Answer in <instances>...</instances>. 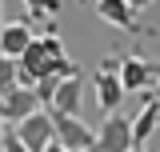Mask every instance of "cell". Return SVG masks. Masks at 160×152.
<instances>
[{"mask_svg":"<svg viewBox=\"0 0 160 152\" xmlns=\"http://www.w3.org/2000/svg\"><path fill=\"white\" fill-rule=\"evenodd\" d=\"M96 12L104 24H112V28H124V32H140L136 24V12L128 8V0H96Z\"/></svg>","mask_w":160,"mask_h":152,"instance_id":"9c48e42d","label":"cell"},{"mask_svg":"<svg viewBox=\"0 0 160 152\" xmlns=\"http://www.w3.org/2000/svg\"><path fill=\"white\" fill-rule=\"evenodd\" d=\"M128 152H144V148H128Z\"/></svg>","mask_w":160,"mask_h":152,"instance_id":"ffe728a7","label":"cell"},{"mask_svg":"<svg viewBox=\"0 0 160 152\" xmlns=\"http://www.w3.org/2000/svg\"><path fill=\"white\" fill-rule=\"evenodd\" d=\"M148 4H152V0H128V8H132V12H140V8H148Z\"/></svg>","mask_w":160,"mask_h":152,"instance_id":"e0dca14e","label":"cell"},{"mask_svg":"<svg viewBox=\"0 0 160 152\" xmlns=\"http://www.w3.org/2000/svg\"><path fill=\"white\" fill-rule=\"evenodd\" d=\"M16 140L24 144L28 152H40L48 140H52V112H44V108H36V112H28L24 120H16Z\"/></svg>","mask_w":160,"mask_h":152,"instance_id":"3957f363","label":"cell"},{"mask_svg":"<svg viewBox=\"0 0 160 152\" xmlns=\"http://www.w3.org/2000/svg\"><path fill=\"white\" fill-rule=\"evenodd\" d=\"M4 128H8V124H4V120H0V140H4Z\"/></svg>","mask_w":160,"mask_h":152,"instance_id":"d6986e66","label":"cell"},{"mask_svg":"<svg viewBox=\"0 0 160 152\" xmlns=\"http://www.w3.org/2000/svg\"><path fill=\"white\" fill-rule=\"evenodd\" d=\"M92 128L80 120V116H64V112H52V140H60L68 152H92Z\"/></svg>","mask_w":160,"mask_h":152,"instance_id":"7a4b0ae2","label":"cell"},{"mask_svg":"<svg viewBox=\"0 0 160 152\" xmlns=\"http://www.w3.org/2000/svg\"><path fill=\"white\" fill-rule=\"evenodd\" d=\"M152 96L160 100V64H152Z\"/></svg>","mask_w":160,"mask_h":152,"instance_id":"9a60e30c","label":"cell"},{"mask_svg":"<svg viewBox=\"0 0 160 152\" xmlns=\"http://www.w3.org/2000/svg\"><path fill=\"white\" fill-rule=\"evenodd\" d=\"M128 120H132V148H144V144H148V136L160 128V100H156V96H144L140 112L128 116Z\"/></svg>","mask_w":160,"mask_h":152,"instance_id":"ba28073f","label":"cell"},{"mask_svg":"<svg viewBox=\"0 0 160 152\" xmlns=\"http://www.w3.org/2000/svg\"><path fill=\"white\" fill-rule=\"evenodd\" d=\"M60 12V0H24V24H32V20H40V16H56Z\"/></svg>","mask_w":160,"mask_h":152,"instance_id":"8fae6325","label":"cell"},{"mask_svg":"<svg viewBox=\"0 0 160 152\" xmlns=\"http://www.w3.org/2000/svg\"><path fill=\"white\" fill-rule=\"evenodd\" d=\"M12 88H16V60L0 52V96L12 92Z\"/></svg>","mask_w":160,"mask_h":152,"instance_id":"7c38bea8","label":"cell"},{"mask_svg":"<svg viewBox=\"0 0 160 152\" xmlns=\"http://www.w3.org/2000/svg\"><path fill=\"white\" fill-rule=\"evenodd\" d=\"M0 152H28V148H24V144L16 140V132H12V128H4V140H0Z\"/></svg>","mask_w":160,"mask_h":152,"instance_id":"5bb4252c","label":"cell"},{"mask_svg":"<svg viewBox=\"0 0 160 152\" xmlns=\"http://www.w3.org/2000/svg\"><path fill=\"white\" fill-rule=\"evenodd\" d=\"M40 108V100H36V92L32 88H12V92H4L0 96V120L4 124H16V120H24L28 112H36Z\"/></svg>","mask_w":160,"mask_h":152,"instance_id":"52a82bcc","label":"cell"},{"mask_svg":"<svg viewBox=\"0 0 160 152\" xmlns=\"http://www.w3.org/2000/svg\"><path fill=\"white\" fill-rule=\"evenodd\" d=\"M40 152H68V148H64L60 140H48V144H44V148H40Z\"/></svg>","mask_w":160,"mask_h":152,"instance_id":"2e32d148","label":"cell"},{"mask_svg":"<svg viewBox=\"0 0 160 152\" xmlns=\"http://www.w3.org/2000/svg\"><path fill=\"white\" fill-rule=\"evenodd\" d=\"M132 148V120L124 112H108L104 116V124H100V132L92 136V152H128Z\"/></svg>","mask_w":160,"mask_h":152,"instance_id":"6da1fadb","label":"cell"},{"mask_svg":"<svg viewBox=\"0 0 160 152\" xmlns=\"http://www.w3.org/2000/svg\"><path fill=\"white\" fill-rule=\"evenodd\" d=\"M80 96H84V76H64L56 80L52 88V100H48V112H64V116H76L80 112Z\"/></svg>","mask_w":160,"mask_h":152,"instance_id":"8992f818","label":"cell"},{"mask_svg":"<svg viewBox=\"0 0 160 152\" xmlns=\"http://www.w3.org/2000/svg\"><path fill=\"white\" fill-rule=\"evenodd\" d=\"M36 40H40V48L48 52V60H60V56H64V40L56 36V28H48V32H44V36H36Z\"/></svg>","mask_w":160,"mask_h":152,"instance_id":"4fadbf2b","label":"cell"},{"mask_svg":"<svg viewBox=\"0 0 160 152\" xmlns=\"http://www.w3.org/2000/svg\"><path fill=\"white\" fill-rule=\"evenodd\" d=\"M116 80L124 92H140V88H148L152 84V60L144 56H116Z\"/></svg>","mask_w":160,"mask_h":152,"instance_id":"5b68a950","label":"cell"},{"mask_svg":"<svg viewBox=\"0 0 160 152\" xmlns=\"http://www.w3.org/2000/svg\"><path fill=\"white\" fill-rule=\"evenodd\" d=\"M80 4H88V0H80Z\"/></svg>","mask_w":160,"mask_h":152,"instance_id":"44dd1931","label":"cell"},{"mask_svg":"<svg viewBox=\"0 0 160 152\" xmlns=\"http://www.w3.org/2000/svg\"><path fill=\"white\" fill-rule=\"evenodd\" d=\"M92 84H96V104H100V112H104V116L116 112L120 100H124V88H120V80H116V56H108V60L96 68Z\"/></svg>","mask_w":160,"mask_h":152,"instance_id":"277c9868","label":"cell"},{"mask_svg":"<svg viewBox=\"0 0 160 152\" xmlns=\"http://www.w3.org/2000/svg\"><path fill=\"white\" fill-rule=\"evenodd\" d=\"M0 28H4V0H0Z\"/></svg>","mask_w":160,"mask_h":152,"instance_id":"ac0fdd59","label":"cell"},{"mask_svg":"<svg viewBox=\"0 0 160 152\" xmlns=\"http://www.w3.org/2000/svg\"><path fill=\"white\" fill-rule=\"evenodd\" d=\"M28 40H32V28H28L24 20H16V24H4V28H0V52L16 60L20 52H24V44H28Z\"/></svg>","mask_w":160,"mask_h":152,"instance_id":"30bf717a","label":"cell"}]
</instances>
